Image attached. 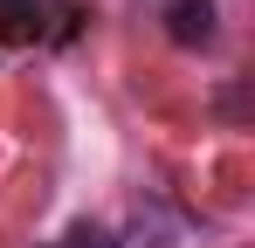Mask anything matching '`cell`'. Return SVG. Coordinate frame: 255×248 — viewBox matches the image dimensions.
<instances>
[{"instance_id": "1", "label": "cell", "mask_w": 255, "mask_h": 248, "mask_svg": "<svg viewBox=\"0 0 255 248\" xmlns=\"http://www.w3.org/2000/svg\"><path fill=\"white\" fill-rule=\"evenodd\" d=\"M48 21H69L62 0H0V41H42Z\"/></svg>"}, {"instance_id": "2", "label": "cell", "mask_w": 255, "mask_h": 248, "mask_svg": "<svg viewBox=\"0 0 255 248\" xmlns=\"http://www.w3.org/2000/svg\"><path fill=\"white\" fill-rule=\"evenodd\" d=\"M166 35L179 48H207L214 41V0H166Z\"/></svg>"}, {"instance_id": "3", "label": "cell", "mask_w": 255, "mask_h": 248, "mask_svg": "<svg viewBox=\"0 0 255 248\" xmlns=\"http://www.w3.org/2000/svg\"><path fill=\"white\" fill-rule=\"evenodd\" d=\"M111 248H179V242H172V221L152 207V214L131 221V242H111Z\"/></svg>"}, {"instance_id": "4", "label": "cell", "mask_w": 255, "mask_h": 248, "mask_svg": "<svg viewBox=\"0 0 255 248\" xmlns=\"http://www.w3.org/2000/svg\"><path fill=\"white\" fill-rule=\"evenodd\" d=\"M62 248H111V235H104V228H90V221H76V228H69V242Z\"/></svg>"}]
</instances>
